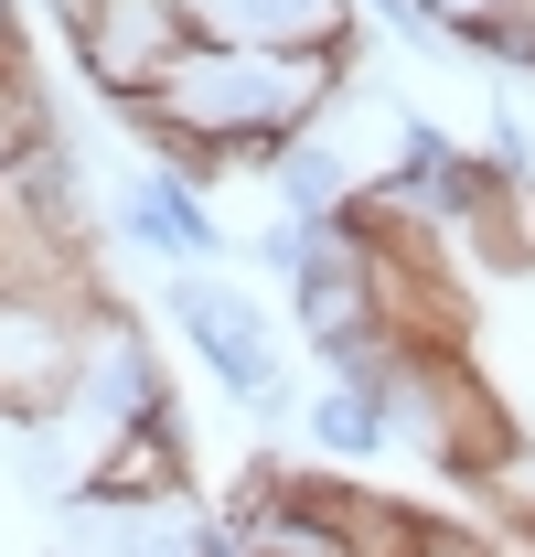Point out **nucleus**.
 I'll return each instance as SVG.
<instances>
[{
  "instance_id": "obj_1",
  "label": "nucleus",
  "mask_w": 535,
  "mask_h": 557,
  "mask_svg": "<svg viewBox=\"0 0 535 557\" xmlns=\"http://www.w3.org/2000/svg\"><path fill=\"white\" fill-rule=\"evenodd\" d=\"M353 97V54H258V44H194L161 75V97L119 108V129L139 150L194 139L214 172H268L289 139L333 129V108Z\"/></svg>"
},
{
  "instance_id": "obj_2",
  "label": "nucleus",
  "mask_w": 535,
  "mask_h": 557,
  "mask_svg": "<svg viewBox=\"0 0 535 557\" xmlns=\"http://www.w3.org/2000/svg\"><path fill=\"white\" fill-rule=\"evenodd\" d=\"M108 311H119L108 278H86V289H11V300H0V429L33 440L43 418L65 408Z\"/></svg>"
},
{
  "instance_id": "obj_3",
  "label": "nucleus",
  "mask_w": 535,
  "mask_h": 557,
  "mask_svg": "<svg viewBox=\"0 0 535 557\" xmlns=\"http://www.w3.org/2000/svg\"><path fill=\"white\" fill-rule=\"evenodd\" d=\"M161 311L183 322L194 364L236 397V408H258V418L300 408V397H289V354H278V333H268V311L247 300V289H214L203 269H172V278H161Z\"/></svg>"
},
{
  "instance_id": "obj_4",
  "label": "nucleus",
  "mask_w": 535,
  "mask_h": 557,
  "mask_svg": "<svg viewBox=\"0 0 535 557\" xmlns=\"http://www.w3.org/2000/svg\"><path fill=\"white\" fill-rule=\"evenodd\" d=\"M194 11L183 0H86L65 22V65L108 97V119L119 108H139V97H161V75L194 54Z\"/></svg>"
},
{
  "instance_id": "obj_5",
  "label": "nucleus",
  "mask_w": 535,
  "mask_h": 557,
  "mask_svg": "<svg viewBox=\"0 0 535 557\" xmlns=\"http://www.w3.org/2000/svg\"><path fill=\"white\" fill-rule=\"evenodd\" d=\"M108 225L129 236L139 258H161V269H203L214 247H225V225H214V194H194L183 172H161V161H129L119 172V194H108Z\"/></svg>"
},
{
  "instance_id": "obj_6",
  "label": "nucleus",
  "mask_w": 535,
  "mask_h": 557,
  "mask_svg": "<svg viewBox=\"0 0 535 557\" xmlns=\"http://www.w3.org/2000/svg\"><path fill=\"white\" fill-rule=\"evenodd\" d=\"M203 44H258V54H353L364 0H183Z\"/></svg>"
},
{
  "instance_id": "obj_7",
  "label": "nucleus",
  "mask_w": 535,
  "mask_h": 557,
  "mask_svg": "<svg viewBox=\"0 0 535 557\" xmlns=\"http://www.w3.org/2000/svg\"><path fill=\"white\" fill-rule=\"evenodd\" d=\"M300 429H311V450H322V461H343V472H375V461L397 450V397L322 375V386L300 397Z\"/></svg>"
},
{
  "instance_id": "obj_8",
  "label": "nucleus",
  "mask_w": 535,
  "mask_h": 557,
  "mask_svg": "<svg viewBox=\"0 0 535 557\" xmlns=\"http://www.w3.org/2000/svg\"><path fill=\"white\" fill-rule=\"evenodd\" d=\"M268 194H278V214H300V225H333L353 194H364V172H353V150H343L333 129H311V139H289L278 161L258 172Z\"/></svg>"
},
{
  "instance_id": "obj_9",
  "label": "nucleus",
  "mask_w": 535,
  "mask_h": 557,
  "mask_svg": "<svg viewBox=\"0 0 535 557\" xmlns=\"http://www.w3.org/2000/svg\"><path fill=\"white\" fill-rule=\"evenodd\" d=\"M322 247H333V225H300V214H268L258 236H247V258H258V278H278V289H300Z\"/></svg>"
},
{
  "instance_id": "obj_10",
  "label": "nucleus",
  "mask_w": 535,
  "mask_h": 557,
  "mask_svg": "<svg viewBox=\"0 0 535 557\" xmlns=\"http://www.w3.org/2000/svg\"><path fill=\"white\" fill-rule=\"evenodd\" d=\"M33 139H54V108H43V75H0V172L33 150Z\"/></svg>"
},
{
  "instance_id": "obj_11",
  "label": "nucleus",
  "mask_w": 535,
  "mask_h": 557,
  "mask_svg": "<svg viewBox=\"0 0 535 557\" xmlns=\"http://www.w3.org/2000/svg\"><path fill=\"white\" fill-rule=\"evenodd\" d=\"M364 22H386L397 44H450V22H439L428 0H364Z\"/></svg>"
},
{
  "instance_id": "obj_12",
  "label": "nucleus",
  "mask_w": 535,
  "mask_h": 557,
  "mask_svg": "<svg viewBox=\"0 0 535 557\" xmlns=\"http://www.w3.org/2000/svg\"><path fill=\"white\" fill-rule=\"evenodd\" d=\"M0 75H33V44H22V0H0Z\"/></svg>"
},
{
  "instance_id": "obj_13",
  "label": "nucleus",
  "mask_w": 535,
  "mask_h": 557,
  "mask_svg": "<svg viewBox=\"0 0 535 557\" xmlns=\"http://www.w3.org/2000/svg\"><path fill=\"white\" fill-rule=\"evenodd\" d=\"M428 557H493V547H471L461 525H439V536H428Z\"/></svg>"
},
{
  "instance_id": "obj_14",
  "label": "nucleus",
  "mask_w": 535,
  "mask_h": 557,
  "mask_svg": "<svg viewBox=\"0 0 535 557\" xmlns=\"http://www.w3.org/2000/svg\"><path fill=\"white\" fill-rule=\"evenodd\" d=\"M428 11H439V22H450V33H461L471 11H493V0H428Z\"/></svg>"
},
{
  "instance_id": "obj_15",
  "label": "nucleus",
  "mask_w": 535,
  "mask_h": 557,
  "mask_svg": "<svg viewBox=\"0 0 535 557\" xmlns=\"http://www.w3.org/2000/svg\"><path fill=\"white\" fill-rule=\"evenodd\" d=\"M525 557H535V547H525Z\"/></svg>"
}]
</instances>
